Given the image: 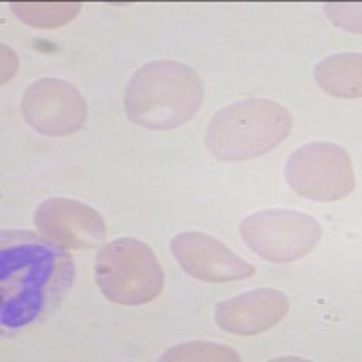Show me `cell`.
<instances>
[{
    "label": "cell",
    "mask_w": 362,
    "mask_h": 362,
    "mask_svg": "<svg viewBox=\"0 0 362 362\" xmlns=\"http://www.w3.org/2000/svg\"><path fill=\"white\" fill-rule=\"evenodd\" d=\"M292 125L288 109L274 100H239L210 118L205 147L219 161L254 160L286 140Z\"/></svg>",
    "instance_id": "3"
},
{
    "label": "cell",
    "mask_w": 362,
    "mask_h": 362,
    "mask_svg": "<svg viewBox=\"0 0 362 362\" xmlns=\"http://www.w3.org/2000/svg\"><path fill=\"white\" fill-rule=\"evenodd\" d=\"M284 177L297 196L313 202H339L355 189L350 153L332 141L296 148L284 165Z\"/></svg>",
    "instance_id": "6"
},
{
    "label": "cell",
    "mask_w": 362,
    "mask_h": 362,
    "mask_svg": "<svg viewBox=\"0 0 362 362\" xmlns=\"http://www.w3.org/2000/svg\"><path fill=\"white\" fill-rule=\"evenodd\" d=\"M33 221L45 239L69 250H87L107 238L102 214L78 199H45L35 210Z\"/></svg>",
    "instance_id": "8"
},
{
    "label": "cell",
    "mask_w": 362,
    "mask_h": 362,
    "mask_svg": "<svg viewBox=\"0 0 362 362\" xmlns=\"http://www.w3.org/2000/svg\"><path fill=\"white\" fill-rule=\"evenodd\" d=\"M21 111L35 131L53 138L80 131L87 119L82 93L60 78H40L28 86L21 100Z\"/></svg>",
    "instance_id": "7"
},
{
    "label": "cell",
    "mask_w": 362,
    "mask_h": 362,
    "mask_svg": "<svg viewBox=\"0 0 362 362\" xmlns=\"http://www.w3.org/2000/svg\"><path fill=\"white\" fill-rule=\"evenodd\" d=\"M239 234L254 254L272 263H292L321 241L322 226L313 216L292 209H264L243 218Z\"/></svg>",
    "instance_id": "5"
},
{
    "label": "cell",
    "mask_w": 362,
    "mask_h": 362,
    "mask_svg": "<svg viewBox=\"0 0 362 362\" xmlns=\"http://www.w3.org/2000/svg\"><path fill=\"white\" fill-rule=\"evenodd\" d=\"M0 252L4 328H22L40 315L53 296L71 279V264L60 248L22 232L4 234Z\"/></svg>",
    "instance_id": "1"
},
{
    "label": "cell",
    "mask_w": 362,
    "mask_h": 362,
    "mask_svg": "<svg viewBox=\"0 0 362 362\" xmlns=\"http://www.w3.org/2000/svg\"><path fill=\"white\" fill-rule=\"evenodd\" d=\"M18 69V57L8 45L2 44V83L9 82Z\"/></svg>",
    "instance_id": "15"
},
{
    "label": "cell",
    "mask_w": 362,
    "mask_h": 362,
    "mask_svg": "<svg viewBox=\"0 0 362 362\" xmlns=\"http://www.w3.org/2000/svg\"><path fill=\"white\" fill-rule=\"evenodd\" d=\"M317 83L335 98H361L362 57L361 53H335L322 58L313 69Z\"/></svg>",
    "instance_id": "11"
},
{
    "label": "cell",
    "mask_w": 362,
    "mask_h": 362,
    "mask_svg": "<svg viewBox=\"0 0 362 362\" xmlns=\"http://www.w3.org/2000/svg\"><path fill=\"white\" fill-rule=\"evenodd\" d=\"M161 361H241V355L230 346L190 341L169 348L161 355Z\"/></svg>",
    "instance_id": "13"
},
{
    "label": "cell",
    "mask_w": 362,
    "mask_h": 362,
    "mask_svg": "<svg viewBox=\"0 0 362 362\" xmlns=\"http://www.w3.org/2000/svg\"><path fill=\"white\" fill-rule=\"evenodd\" d=\"M170 252L189 276L205 283H228L255 274L248 261L205 232L190 230L174 235Z\"/></svg>",
    "instance_id": "9"
},
{
    "label": "cell",
    "mask_w": 362,
    "mask_h": 362,
    "mask_svg": "<svg viewBox=\"0 0 362 362\" xmlns=\"http://www.w3.org/2000/svg\"><path fill=\"white\" fill-rule=\"evenodd\" d=\"M95 279L111 303L138 306L156 299L163 290V268L147 243L118 238L103 245L95 259Z\"/></svg>",
    "instance_id": "4"
},
{
    "label": "cell",
    "mask_w": 362,
    "mask_h": 362,
    "mask_svg": "<svg viewBox=\"0 0 362 362\" xmlns=\"http://www.w3.org/2000/svg\"><path fill=\"white\" fill-rule=\"evenodd\" d=\"M325 11L332 22L350 31H361V6L358 4H326Z\"/></svg>",
    "instance_id": "14"
},
{
    "label": "cell",
    "mask_w": 362,
    "mask_h": 362,
    "mask_svg": "<svg viewBox=\"0 0 362 362\" xmlns=\"http://www.w3.org/2000/svg\"><path fill=\"white\" fill-rule=\"evenodd\" d=\"M205 96L199 74L177 60H153L136 69L124 93L132 124L167 131L187 124Z\"/></svg>",
    "instance_id": "2"
},
{
    "label": "cell",
    "mask_w": 362,
    "mask_h": 362,
    "mask_svg": "<svg viewBox=\"0 0 362 362\" xmlns=\"http://www.w3.org/2000/svg\"><path fill=\"white\" fill-rule=\"evenodd\" d=\"M13 13L33 28H58L69 24L82 9L80 2H13Z\"/></svg>",
    "instance_id": "12"
},
{
    "label": "cell",
    "mask_w": 362,
    "mask_h": 362,
    "mask_svg": "<svg viewBox=\"0 0 362 362\" xmlns=\"http://www.w3.org/2000/svg\"><path fill=\"white\" fill-rule=\"evenodd\" d=\"M288 310L286 293L276 288H255L218 303L214 321L228 334L257 335L279 325Z\"/></svg>",
    "instance_id": "10"
}]
</instances>
